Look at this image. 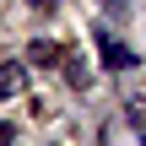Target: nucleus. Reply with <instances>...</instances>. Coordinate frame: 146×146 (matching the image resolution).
Returning <instances> with one entry per match:
<instances>
[{
  "label": "nucleus",
  "instance_id": "423d86ee",
  "mask_svg": "<svg viewBox=\"0 0 146 146\" xmlns=\"http://www.w3.org/2000/svg\"><path fill=\"white\" fill-rule=\"evenodd\" d=\"M0 146H16V130L11 125H0Z\"/></svg>",
  "mask_w": 146,
  "mask_h": 146
},
{
  "label": "nucleus",
  "instance_id": "0eeeda50",
  "mask_svg": "<svg viewBox=\"0 0 146 146\" xmlns=\"http://www.w3.org/2000/svg\"><path fill=\"white\" fill-rule=\"evenodd\" d=\"M103 5H108V11H125V5H130V0H103Z\"/></svg>",
  "mask_w": 146,
  "mask_h": 146
},
{
  "label": "nucleus",
  "instance_id": "f257e3e1",
  "mask_svg": "<svg viewBox=\"0 0 146 146\" xmlns=\"http://www.w3.org/2000/svg\"><path fill=\"white\" fill-rule=\"evenodd\" d=\"M98 54H103V65H108V70H135V49H130V43H119V38H114V33H103V27H98Z\"/></svg>",
  "mask_w": 146,
  "mask_h": 146
},
{
  "label": "nucleus",
  "instance_id": "f03ea898",
  "mask_svg": "<svg viewBox=\"0 0 146 146\" xmlns=\"http://www.w3.org/2000/svg\"><path fill=\"white\" fill-rule=\"evenodd\" d=\"M27 60H33V65H60L65 49H60L54 38H33V43H27Z\"/></svg>",
  "mask_w": 146,
  "mask_h": 146
},
{
  "label": "nucleus",
  "instance_id": "7ed1b4c3",
  "mask_svg": "<svg viewBox=\"0 0 146 146\" xmlns=\"http://www.w3.org/2000/svg\"><path fill=\"white\" fill-rule=\"evenodd\" d=\"M22 87H27V70H22L16 60H5V65H0V103H5V98H16Z\"/></svg>",
  "mask_w": 146,
  "mask_h": 146
},
{
  "label": "nucleus",
  "instance_id": "39448f33",
  "mask_svg": "<svg viewBox=\"0 0 146 146\" xmlns=\"http://www.w3.org/2000/svg\"><path fill=\"white\" fill-rule=\"evenodd\" d=\"M65 76H70V87H87V65H81V60H70V65H65Z\"/></svg>",
  "mask_w": 146,
  "mask_h": 146
},
{
  "label": "nucleus",
  "instance_id": "20e7f679",
  "mask_svg": "<svg viewBox=\"0 0 146 146\" xmlns=\"http://www.w3.org/2000/svg\"><path fill=\"white\" fill-rule=\"evenodd\" d=\"M125 119H130V130L146 141V98H125Z\"/></svg>",
  "mask_w": 146,
  "mask_h": 146
}]
</instances>
